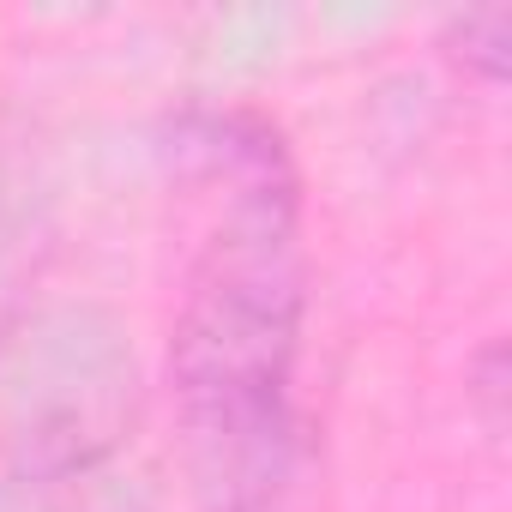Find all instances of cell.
<instances>
[{
    "label": "cell",
    "mask_w": 512,
    "mask_h": 512,
    "mask_svg": "<svg viewBox=\"0 0 512 512\" xmlns=\"http://www.w3.org/2000/svg\"><path fill=\"white\" fill-rule=\"evenodd\" d=\"M133 350L103 314H37L0 338V470L55 482L133 428Z\"/></svg>",
    "instance_id": "cell-1"
},
{
    "label": "cell",
    "mask_w": 512,
    "mask_h": 512,
    "mask_svg": "<svg viewBox=\"0 0 512 512\" xmlns=\"http://www.w3.org/2000/svg\"><path fill=\"white\" fill-rule=\"evenodd\" d=\"M446 49H452L476 79L500 85L506 67H512V7H470L464 19H452Z\"/></svg>",
    "instance_id": "cell-2"
}]
</instances>
